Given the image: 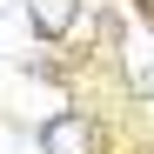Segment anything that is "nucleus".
Masks as SVG:
<instances>
[{
  "label": "nucleus",
  "instance_id": "1",
  "mask_svg": "<svg viewBox=\"0 0 154 154\" xmlns=\"http://www.w3.org/2000/svg\"><path fill=\"white\" fill-rule=\"evenodd\" d=\"M40 154H100V127L81 107H60L40 121Z\"/></svg>",
  "mask_w": 154,
  "mask_h": 154
},
{
  "label": "nucleus",
  "instance_id": "2",
  "mask_svg": "<svg viewBox=\"0 0 154 154\" xmlns=\"http://www.w3.org/2000/svg\"><path fill=\"white\" fill-rule=\"evenodd\" d=\"M27 20L40 40H67L74 20H81V0H27Z\"/></svg>",
  "mask_w": 154,
  "mask_h": 154
}]
</instances>
